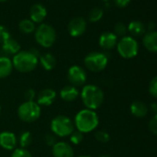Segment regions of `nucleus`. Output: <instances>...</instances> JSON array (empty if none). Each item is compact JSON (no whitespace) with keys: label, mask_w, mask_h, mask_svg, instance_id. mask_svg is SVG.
Here are the masks:
<instances>
[{"label":"nucleus","mask_w":157,"mask_h":157,"mask_svg":"<svg viewBox=\"0 0 157 157\" xmlns=\"http://www.w3.org/2000/svg\"><path fill=\"white\" fill-rule=\"evenodd\" d=\"M73 122L77 130L82 133H89L97 128L99 117L94 110L85 108L77 113Z\"/></svg>","instance_id":"nucleus-1"},{"label":"nucleus","mask_w":157,"mask_h":157,"mask_svg":"<svg viewBox=\"0 0 157 157\" xmlns=\"http://www.w3.org/2000/svg\"><path fill=\"white\" fill-rule=\"evenodd\" d=\"M81 98L87 109L95 110L99 108L105 100V94L101 88L96 85H84L81 93Z\"/></svg>","instance_id":"nucleus-2"},{"label":"nucleus","mask_w":157,"mask_h":157,"mask_svg":"<svg viewBox=\"0 0 157 157\" xmlns=\"http://www.w3.org/2000/svg\"><path fill=\"white\" fill-rule=\"evenodd\" d=\"M13 67L21 73H29L34 70L38 65V57L30 51H20L13 56Z\"/></svg>","instance_id":"nucleus-3"},{"label":"nucleus","mask_w":157,"mask_h":157,"mask_svg":"<svg viewBox=\"0 0 157 157\" xmlns=\"http://www.w3.org/2000/svg\"><path fill=\"white\" fill-rule=\"evenodd\" d=\"M52 133L58 137L69 136L75 128L74 122L67 116H56L55 117L50 124Z\"/></svg>","instance_id":"nucleus-4"},{"label":"nucleus","mask_w":157,"mask_h":157,"mask_svg":"<svg viewBox=\"0 0 157 157\" xmlns=\"http://www.w3.org/2000/svg\"><path fill=\"white\" fill-rule=\"evenodd\" d=\"M35 40L43 47H51L56 40V30L49 24L42 23L35 29Z\"/></svg>","instance_id":"nucleus-5"},{"label":"nucleus","mask_w":157,"mask_h":157,"mask_svg":"<svg viewBox=\"0 0 157 157\" xmlns=\"http://www.w3.org/2000/svg\"><path fill=\"white\" fill-rule=\"evenodd\" d=\"M41 116V106L34 101L24 102L18 108L19 118L25 123H33Z\"/></svg>","instance_id":"nucleus-6"},{"label":"nucleus","mask_w":157,"mask_h":157,"mask_svg":"<svg viewBox=\"0 0 157 157\" xmlns=\"http://www.w3.org/2000/svg\"><path fill=\"white\" fill-rule=\"evenodd\" d=\"M108 63V56L101 52H92L84 58L85 67L93 72H100L104 70Z\"/></svg>","instance_id":"nucleus-7"},{"label":"nucleus","mask_w":157,"mask_h":157,"mask_svg":"<svg viewBox=\"0 0 157 157\" xmlns=\"http://www.w3.org/2000/svg\"><path fill=\"white\" fill-rule=\"evenodd\" d=\"M118 54L124 58H132L137 56L139 44L137 41L130 36H124L117 44Z\"/></svg>","instance_id":"nucleus-8"},{"label":"nucleus","mask_w":157,"mask_h":157,"mask_svg":"<svg viewBox=\"0 0 157 157\" xmlns=\"http://www.w3.org/2000/svg\"><path fill=\"white\" fill-rule=\"evenodd\" d=\"M67 80L70 85L75 87L84 86L87 82V74L81 66H72L67 70Z\"/></svg>","instance_id":"nucleus-9"},{"label":"nucleus","mask_w":157,"mask_h":157,"mask_svg":"<svg viewBox=\"0 0 157 157\" xmlns=\"http://www.w3.org/2000/svg\"><path fill=\"white\" fill-rule=\"evenodd\" d=\"M87 29V22L82 17H75L67 24V32L72 37L82 35Z\"/></svg>","instance_id":"nucleus-10"},{"label":"nucleus","mask_w":157,"mask_h":157,"mask_svg":"<svg viewBox=\"0 0 157 157\" xmlns=\"http://www.w3.org/2000/svg\"><path fill=\"white\" fill-rule=\"evenodd\" d=\"M54 157H75L73 148L65 141H57L52 149Z\"/></svg>","instance_id":"nucleus-11"},{"label":"nucleus","mask_w":157,"mask_h":157,"mask_svg":"<svg viewBox=\"0 0 157 157\" xmlns=\"http://www.w3.org/2000/svg\"><path fill=\"white\" fill-rule=\"evenodd\" d=\"M17 137L11 131H3L0 133V146L8 151H14L17 146Z\"/></svg>","instance_id":"nucleus-12"},{"label":"nucleus","mask_w":157,"mask_h":157,"mask_svg":"<svg viewBox=\"0 0 157 157\" xmlns=\"http://www.w3.org/2000/svg\"><path fill=\"white\" fill-rule=\"evenodd\" d=\"M56 98V93L53 89H44L39 92L37 96V104L41 106L51 105Z\"/></svg>","instance_id":"nucleus-13"},{"label":"nucleus","mask_w":157,"mask_h":157,"mask_svg":"<svg viewBox=\"0 0 157 157\" xmlns=\"http://www.w3.org/2000/svg\"><path fill=\"white\" fill-rule=\"evenodd\" d=\"M46 15L47 10L42 4H34L30 9L31 21L34 23H42Z\"/></svg>","instance_id":"nucleus-14"},{"label":"nucleus","mask_w":157,"mask_h":157,"mask_svg":"<svg viewBox=\"0 0 157 157\" xmlns=\"http://www.w3.org/2000/svg\"><path fill=\"white\" fill-rule=\"evenodd\" d=\"M117 44V37L114 33H104L99 38V45L105 50H111Z\"/></svg>","instance_id":"nucleus-15"},{"label":"nucleus","mask_w":157,"mask_h":157,"mask_svg":"<svg viewBox=\"0 0 157 157\" xmlns=\"http://www.w3.org/2000/svg\"><path fill=\"white\" fill-rule=\"evenodd\" d=\"M21 51V44L13 38H9L2 44V52L5 56H15Z\"/></svg>","instance_id":"nucleus-16"},{"label":"nucleus","mask_w":157,"mask_h":157,"mask_svg":"<svg viewBox=\"0 0 157 157\" xmlns=\"http://www.w3.org/2000/svg\"><path fill=\"white\" fill-rule=\"evenodd\" d=\"M145 48L152 53H157V32L151 31L147 33L142 39Z\"/></svg>","instance_id":"nucleus-17"},{"label":"nucleus","mask_w":157,"mask_h":157,"mask_svg":"<svg viewBox=\"0 0 157 157\" xmlns=\"http://www.w3.org/2000/svg\"><path fill=\"white\" fill-rule=\"evenodd\" d=\"M78 95H80V92L72 85H67L60 91V97L66 102H73L78 97Z\"/></svg>","instance_id":"nucleus-18"},{"label":"nucleus","mask_w":157,"mask_h":157,"mask_svg":"<svg viewBox=\"0 0 157 157\" xmlns=\"http://www.w3.org/2000/svg\"><path fill=\"white\" fill-rule=\"evenodd\" d=\"M13 63L10 57L1 56H0V78L9 77L13 70Z\"/></svg>","instance_id":"nucleus-19"},{"label":"nucleus","mask_w":157,"mask_h":157,"mask_svg":"<svg viewBox=\"0 0 157 157\" xmlns=\"http://www.w3.org/2000/svg\"><path fill=\"white\" fill-rule=\"evenodd\" d=\"M148 110L149 109H148V106L146 105V104L141 101H135L130 105L131 114L138 118L144 117L147 115Z\"/></svg>","instance_id":"nucleus-20"},{"label":"nucleus","mask_w":157,"mask_h":157,"mask_svg":"<svg viewBox=\"0 0 157 157\" xmlns=\"http://www.w3.org/2000/svg\"><path fill=\"white\" fill-rule=\"evenodd\" d=\"M39 61L41 66L45 70H52L56 65V60L55 56L50 53H44L39 56Z\"/></svg>","instance_id":"nucleus-21"},{"label":"nucleus","mask_w":157,"mask_h":157,"mask_svg":"<svg viewBox=\"0 0 157 157\" xmlns=\"http://www.w3.org/2000/svg\"><path fill=\"white\" fill-rule=\"evenodd\" d=\"M128 31L133 35V36H140L145 32V27L142 22L139 21H131L128 26Z\"/></svg>","instance_id":"nucleus-22"},{"label":"nucleus","mask_w":157,"mask_h":157,"mask_svg":"<svg viewBox=\"0 0 157 157\" xmlns=\"http://www.w3.org/2000/svg\"><path fill=\"white\" fill-rule=\"evenodd\" d=\"M19 29L20 31L22 33H25V34H29V33H32L33 32H35V24L34 22H33L31 20H28V19H25V20H22L20 21L19 23Z\"/></svg>","instance_id":"nucleus-23"},{"label":"nucleus","mask_w":157,"mask_h":157,"mask_svg":"<svg viewBox=\"0 0 157 157\" xmlns=\"http://www.w3.org/2000/svg\"><path fill=\"white\" fill-rule=\"evenodd\" d=\"M20 145L21 148L26 149L33 143V135L30 131H23L20 136Z\"/></svg>","instance_id":"nucleus-24"},{"label":"nucleus","mask_w":157,"mask_h":157,"mask_svg":"<svg viewBox=\"0 0 157 157\" xmlns=\"http://www.w3.org/2000/svg\"><path fill=\"white\" fill-rule=\"evenodd\" d=\"M103 16H104V10L98 7H95L91 10L88 17L91 22H97L103 18Z\"/></svg>","instance_id":"nucleus-25"},{"label":"nucleus","mask_w":157,"mask_h":157,"mask_svg":"<svg viewBox=\"0 0 157 157\" xmlns=\"http://www.w3.org/2000/svg\"><path fill=\"white\" fill-rule=\"evenodd\" d=\"M69 139H70V141L75 144V145H78L80 144L82 140H83V133L80 132L78 130H74L70 135H69Z\"/></svg>","instance_id":"nucleus-26"},{"label":"nucleus","mask_w":157,"mask_h":157,"mask_svg":"<svg viewBox=\"0 0 157 157\" xmlns=\"http://www.w3.org/2000/svg\"><path fill=\"white\" fill-rule=\"evenodd\" d=\"M127 31H128V28L126 27V25L122 22H118L115 25V28H114V33L117 36H120V37H124L127 33Z\"/></svg>","instance_id":"nucleus-27"},{"label":"nucleus","mask_w":157,"mask_h":157,"mask_svg":"<svg viewBox=\"0 0 157 157\" xmlns=\"http://www.w3.org/2000/svg\"><path fill=\"white\" fill-rule=\"evenodd\" d=\"M10 157H33V155L27 149L18 148L13 151Z\"/></svg>","instance_id":"nucleus-28"},{"label":"nucleus","mask_w":157,"mask_h":157,"mask_svg":"<svg viewBox=\"0 0 157 157\" xmlns=\"http://www.w3.org/2000/svg\"><path fill=\"white\" fill-rule=\"evenodd\" d=\"M95 139L102 143H106L110 140V135L105 130H99L95 133Z\"/></svg>","instance_id":"nucleus-29"},{"label":"nucleus","mask_w":157,"mask_h":157,"mask_svg":"<svg viewBox=\"0 0 157 157\" xmlns=\"http://www.w3.org/2000/svg\"><path fill=\"white\" fill-rule=\"evenodd\" d=\"M9 38H10L9 30L5 26L0 25V44H2L4 42H6Z\"/></svg>","instance_id":"nucleus-30"},{"label":"nucleus","mask_w":157,"mask_h":157,"mask_svg":"<svg viewBox=\"0 0 157 157\" xmlns=\"http://www.w3.org/2000/svg\"><path fill=\"white\" fill-rule=\"evenodd\" d=\"M149 92L153 97L157 98V76L152 78V80L151 81L149 84Z\"/></svg>","instance_id":"nucleus-31"},{"label":"nucleus","mask_w":157,"mask_h":157,"mask_svg":"<svg viewBox=\"0 0 157 157\" xmlns=\"http://www.w3.org/2000/svg\"><path fill=\"white\" fill-rule=\"evenodd\" d=\"M44 142H45L46 145H48L50 147H53L57 142L56 135L53 134V133H47L44 136Z\"/></svg>","instance_id":"nucleus-32"},{"label":"nucleus","mask_w":157,"mask_h":157,"mask_svg":"<svg viewBox=\"0 0 157 157\" xmlns=\"http://www.w3.org/2000/svg\"><path fill=\"white\" fill-rule=\"evenodd\" d=\"M149 128L153 134L157 135V114L151 118L149 122Z\"/></svg>","instance_id":"nucleus-33"},{"label":"nucleus","mask_w":157,"mask_h":157,"mask_svg":"<svg viewBox=\"0 0 157 157\" xmlns=\"http://www.w3.org/2000/svg\"><path fill=\"white\" fill-rule=\"evenodd\" d=\"M36 97V93L33 89H28L25 91L24 93V98L26 100V102H32L34 101Z\"/></svg>","instance_id":"nucleus-34"},{"label":"nucleus","mask_w":157,"mask_h":157,"mask_svg":"<svg viewBox=\"0 0 157 157\" xmlns=\"http://www.w3.org/2000/svg\"><path fill=\"white\" fill-rule=\"evenodd\" d=\"M130 2V0H115V3L118 8H126Z\"/></svg>","instance_id":"nucleus-35"},{"label":"nucleus","mask_w":157,"mask_h":157,"mask_svg":"<svg viewBox=\"0 0 157 157\" xmlns=\"http://www.w3.org/2000/svg\"><path fill=\"white\" fill-rule=\"evenodd\" d=\"M99 157H111V156L108 155V154H103V155H100Z\"/></svg>","instance_id":"nucleus-36"},{"label":"nucleus","mask_w":157,"mask_h":157,"mask_svg":"<svg viewBox=\"0 0 157 157\" xmlns=\"http://www.w3.org/2000/svg\"><path fill=\"white\" fill-rule=\"evenodd\" d=\"M78 157H91V156H88V155H82V156H78Z\"/></svg>","instance_id":"nucleus-37"},{"label":"nucleus","mask_w":157,"mask_h":157,"mask_svg":"<svg viewBox=\"0 0 157 157\" xmlns=\"http://www.w3.org/2000/svg\"><path fill=\"white\" fill-rule=\"evenodd\" d=\"M5 1H7V0H0V2H5Z\"/></svg>","instance_id":"nucleus-38"},{"label":"nucleus","mask_w":157,"mask_h":157,"mask_svg":"<svg viewBox=\"0 0 157 157\" xmlns=\"http://www.w3.org/2000/svg\"><path fill=\"white\" fill-rule=\"evenodd\" d=\"M103 1H105V2H107V1H109V0H103Z\"/></svg>","instance_id":"nucleus-39"},{"label":"nucleus","mask_w":157,"mask_h":157,"mask_svg":"<svg viewBox=\"0 0 157 157\" xmlns=\"http://www.w3.org/2000/svg\"><path fill=\"white\" fill-rule=\"evenodd\" d=\"M0 114H1V106H0Z\"/></svg>","instance_id":"nucleus-40"}]
</instances>
